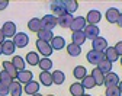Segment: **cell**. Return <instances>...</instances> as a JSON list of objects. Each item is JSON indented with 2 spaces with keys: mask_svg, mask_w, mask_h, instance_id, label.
<instances>
[{
  "mask_svg": "<svg viewBox=\"0 0 122 96\" xmlns=\"http://www.w3.org/2000/svg\"><path fill=\"white\" fill-rule=\"evenodd\" d=\"M105 96H121V92H119L118 86H111V87H106Z\"/></svg>",
  "mask_w": 122,
  "mask_h": 96,
  "instance_id": "8d00e7d4",
  "label": "cell"
},
{
  "mask_svg": "<svg viewBox=\"0 0 122 96\" xmlns=\"http://www.w3.org/2000/svg\"><path fill=\"white\" fill-rule=\"evenodd\" d=\"M51 12L55 18H60V16H63L67 13L66 10V5H64V0H55V2H51Z\"/></svg>",
  "mask_w": 122,
  "mask_h": 96,
  "instance_id": "7a4b0ae2",
  "label": "cell"
},
{
  "mask_svg": "<svg viewBox=\"0 0 122 96\" xmlns=\"http://www.w3.org/2000/svg\"><path fill=\"white\" fill-rule=\"evenodd\" d=\"M38 66H39L41 71H50L52 69V61H51V58H41Z\"/></svg>",
  "mask_w": 122,
  "mask_h": 96,
  "instance_id": "836d02e7",
  "label": "cell"
},
{
  "mask_svg": "<svg viewBox=\"0 0 122 96\" xmlns=\"http://www.w3.org/2000/svg\"><path fill=\"white\" fill-rule=\"evenodd\" d=\"M73 19H74V16H73V15L66 13V15H63V16H60V18H57V25L61 26L63 29H70Z\"/></svg>",
  "mask_w": 122,
  "mask_h": 96,
  "instance_id": "30bf717a",
  "label": "cell"
},
{
  "mask_svg": "<svg viewBox=\"0 0 122 96\" xmlns=\"http://www.w3.org/2000/svg\"><path fill=\"white\" fill-rule=\"evenodd\" d=\"M116 25H118L119 28H122V13L119 15V18H118V22H116Z\"/></svg>",
  "mask_w": 122,
  "mask_h": 96,
  "instance_id": "b9f144b4",
  "label": "cell"
},
{
  "mask_svg": "<svg viewBox=\"0 0 122 96\" xmlns=\"http://www.w3.org/2000/svg\"><path fill=\"white\" fill-rule=\"evenodd\" d=\"M103 55H105V60H106V61H109V63H112V64L119 58V55L116 54V51H115L113 47H108V48H106V50L103 51Z\"/></svg>",
  "mask_w": 122,
  "mask_h": 96,
  "instance_id": "44dd1931",
  "label": "cell"
},
{
  "mask_svg": "<svg viewBox=\"0 0 122 96\" xmlns=\"http://www.w3.org/2000/svg\"><path fill=\"white\" fill-rule=\"evenodd\" d=\"M121 66H122V57H121Z\"/></svg>",
  "mask_w": 122,
  "mask_h": 96,
  "instance_id": "7dc6e473",
  "label": "cell"
},
{
  "mask_svg": "<svg viewBox=\"0 0 122 96\" xmlns=\"http://www.w3.org/2000/svg\"><path fill=\"white\" fill-rule=\"evenodd\" d=\"M119 76L116 73H108V74H105V79H103V85L106 87H111V86H118L119 85Z\"/></svg>",
  "mask_w": 122,
  "mask_h": 96,
  "instance_id": "8fae6325",
  "label": "cell"
},
{
  "mask_svg": "<svg viewBox=\"0 0 122 96\" xmlns=\"http://www.w3.org/2000/svg\"><path fill=\"white\" fill-rule=\"evenodd\" d=\"M102 21V13L99 10H89L87 16H86V22L87 25H97L99 22Z\"/></svg>",
  "mask_w": 122,
  "mask_h": 96,
  "instance_id": "9c48e42d",
  "label": "cell"
},
{
  "mask_svg": "<svg viewBox=\"0 0 122 96\" xmlns=\"http://www.w3.org/2000/svg\"><path fill=\"white\" fill-rule=\"evenodd\" d=\"M2 31H3V34H5L6 39H12L15 35L18 34V31H16V25H15V22H12V21L5 22V23H3V26H2Z\"/></svg>",
  "mask_w": 122,
  "mask_h": 96,
  "instance_id": "3957f363",
  "label": "cell"
},
{
  "mask_svg": "<svg viewBox=\"0 0 122 96\" xmlns=\"http://www.w3.org/2000/svg\"><path fill=\"white\" fill-rule=\"evenodd\" d=\"M41 23H42V29L52 31L57 26V18L54 15H45L44 18L41 19Z\"/></svg>",
  "mask_w": 122,
  "mask_h": 96,
  "instance_id": "8992f818",
  "label": "cell"
},
{
  "mask_svg": "<svg viewBox=\"0 0 122 96\" xmlns=\"http://www.w3.org/2000/svg\"><path fill=\"white\" fill-rule=\"evenodd\" d=\"M70 93H71V96H83L84 95V87L81 86L80 82H76L70 86Z\"/></svg>",
  "mask_w": 122,
  "mask_h": 96,
  "instance_id": "83f0119b",
  "label": "cell"
},
{
  "mask_svg": "<svg viewBox=\"0 0 122 96\" xmlns=\"http://www.w3.org/2000/svg\"><path fill=\"white\" fill-rule=\"evenodd\" d=\"M2 64H3V70H5V71H6V73L13 79V80L18 77V73H19V71H18V70H16V67H15L13 64H12V61H7V60H6V61H3Z\"/></svg>",
  "mask_w": 122,
  "mask_h": 96,
  "instance_id": "e0dca14e",
  "label": "cell"
},
{
  "mask_svg": "<svg viewBox=\"0 0 122 96\" xmlns=\"http://www.w3.org/2000/svg\"><path fill=\"white\" fill-rule=\"evenodd\" d=\"M12 64H13L15 67H16L18 71L26 70V69H25V67H26V61H25V58H22L20 55H13V58H12Z\"/></svg>",
  "mask_w": 122,
  "mask_h": 96,
  "instance_id": "d4e9b609",
  "label": "cell"
},
{
  "mask_svg": "<svg viewBox=\"0 0 122 96\" xmlns=\"http://www.w3.org/2000/svg\"><path fill=\"white\" fill-rule=\"evenodd\" d=\"M3 53H2V44H0V55H2Z\"/></svg>",
  "mask_w": 122,
  "mask_h": 96,
  "instance_id": "f6af8a7d",
  "label": "cell"
},
{
  "mask_svg": "<svg viewBox=\"0 0 122 96\" xmlns=\"http://www.w3.org/2000/svg\"><path fill=\"white\" fill-rule=\"evenodd\" d=\"M80 83H81V86L84 87V90H86V89H93V87H96V82H95V79L92 77V76H89V74L81 80Z\"/></svg>",
  "mask_w": 122,
  "mask_h": 96,
  "instance_id": "1f68e13d",
  "label": "cell"
},
{
  "mask_svg": "<svg viewBox=\"0 0 122 96\" xmlns=\"http://www.w3.org/2000/svg\"><path fill=\"white\" fill-rule=\"evenodd\" d=\"M32 77H34L32 71H29V70H22V71L18 73L16 80H18L20 85H26V83H29V82H32V80H34Z\"/></svg>",
  "mask_w": 122,
  "mask_h": 96,
  "instance_id": "5bb4252c",
  "label": "cell"
},
{
  "mask_svg": "<svg viewBox=\"0 0 122 96\" xmlns=\"http://www.w3.org/2000/svg\"><path fill=\"white\" fill-rule=\"evenodd\" d=\"M23 92H25L26 95H29V96H32V95L38 93V92H39V83L35 82V80H32V82L26 83L25 87H23Z\"/></svg>",
  "mask_w": 122,
  "mask_h": 96,
  "instance_id": "ffe728a7",
  "label": "cell"
},
{
  "mask_svg": "<svg viewBox=\"0 0 122 96\" xmlns=\"http://www.w3.org/2000/svg\"><path fill=\"white\" fill-rule=\"evenodd\" d=\"M113 48H115L116 54H118L119 57H122V41H118V42H116V45H115Z\"/></svg>",
  "mask_w": 122,
  "mask_h": 96,
  "instance_id": "f35d334b",
  "label": "cell"
},
{
  "mask_svg": "<svg viewBox=\"0 0 122 96\" xmlns=\"http://www.w3.org/2000/svg\"><path fill=\"white\" fill-rule=\"evenodd\" d=\"M103 74H108V73H111L112 71V63H109V61H106V60H103V61H100L97 66H96Z\"/></svg>",
  "mask_w": 122,
  "mask_h": 96,
  "instance_id": "e575fe53",
  "label": "cell"
},
{
  "mask_svg": "<svg viewBox=\"0 0 122 96\" xmlns=\"http://www.w3.org/2000/svg\"><path fill=\"white\" fill-rule=\"evenodd\" d=\"M12 82H13V79H12L5 70H3V71H0V83H3V85H6V86H10Z\"/></svg>",
  "mask_w": 122,
  "mask_h": 96,
  "instance_id": "d590c367",
  "label": "cell"
},
{
  "mask_svg": "<svg viewBox=\"0 0 122 96\" xmlns=\"http://www.w3.org/2000/svg\"><path fill=\"white\" fill-rule=\"evenodd\" d=\"M67 54L70 55V57H79L80 54H81V47H79V45H76V44H68L67 45Z\"/></svg>",
  "mask_w": 122,
  "mask_h": 96,
  "instance_id": "4dcf8cb0",
  "label": "cell"
},
{
  "mask_svg": "<svg viewBox=\"0 0 122 96\" xmlns=\"http://www.w3.org/2000/svg\"><path fill=\"white\" fill-rule=\"evenodd\" d=\"M83 96H92V95H86V93H84V95H83Z\"/></svg>",
  "mask_w": 122,
  "mask_h": 96,
  "instance_id": "bcb514c9",
  "label": "cell"
},
{
  "mask_svg": "<svg viewBox=\"0 0 122 96\" xmlns=\"http://www.w3.org/2000/svg\"><path fill=\"white\" fill-rule=\"evenodd\" d=\"M86 60L90 64H93V66H97L100 61L105 60V55H103V53H99V51H95V50H89V53L86 54Z\"/></svg>",
  "mask_w": 122,
  "mask_h": 96,
  "instance_id": "5b68a950",
  "label": "cell"
},
{
  "mask_svg": "<svg viewBox=\"0 0 122 96\" xmlns=\"http://www.w3.org/2000/svg\"><path fill=\"white\" fill-rule=\"evenodd\" d=\"M12 41H13V44H15L16 48H25L29 44V37L25 34V32H18V34L12 38Z\"/></svg>",
  "mask_w": 122,
  "mask_h": 96,
  "instance_id": "277c9868",
  "label": "cell"
},
{
  "mask_svg": "<svg viewBox=\"0 0 122 96\" xmlns=\"http://www.w3.org/2000/svg\"><path fill=\"white\" fill-rule=\"evenodd\" d=\"M119 15H121V12L116 7H109L108 10H106V13H105V18H106V21H108L109 23H116Z\"/></svg>",
  "mask_w": 122,
  "mask_h": 96,
  "instance_id": "4fadbf2b",
  "label": "cell"
},
{
  "mask_svg": "<svg viewBox=\"0 0 122 96\" xmlns=\"http://www.w3.org/2000/svg\"><path fill=\"white\" fill-rule=\"evenodd\" d=\"M73 76L77 79V80H83L86 76H87V70L84 66H76L74 70H73Z\"/></svg>",
  "mask_w": 122,
  "mask_h": 96,
  "instance_id": "f546056e",
  "label": "cell"
},
{
  "mask_svg": "<svg viewBox=\"0 0 122 96\" xmlns=\"http://www.w3.org/2000/svg\"><path fill=\"white\" fill-rule=\"evenodd\" d=\"M39 54L38 53H34V51H30V53H28L26 54V58H25V61H26V64H29V66H38L39 64Z\"/></svg>",
  "mask_w": 122,
  "mask_h": 96,
  "instance_id": "4316f807",
  "label": "cell"
},
{
  "mask_svg": "<svg viewBox=\"0 0 122 96\" xmlns=\"http://www.w3.org/2000/svg\"><path fill=\"white\" fill-rule=\"evenodd\" d=\"M7 6H9V2H7V0H0V10H5Z\"/></svg>",
  "mask_w": 122,
  "mask_h": 96,
  "instance_id": "ab89813d",
  "label": "cell"
},
{
  "mask_svg": "<svg viewBox=\"0 0 122 96\" xmlns=\"http://www.w3.org/2000/svg\"><path fill=\"white\" fill-rule=\"evenodd\" d=\"M87 22H86V18H83V16H77V18H74L73 22H71V26L70 29L73 32H77V31H83L86 28Z\"/></svg>",
  "mask_w": 122,
  "mask_h": 96,
  "instance_id": "7c38bea8",
  "label": "cell"
},
{
  "mask_svg": "<svg viewBox=\"0 0 122 96\" xmlns=\"http://www.w3.org/2000/svg\"><path fill=\"white\" fill-rule=\"evenodd\" d=\"M100 96H102V95H100Z\"/></svg>",
  "mask_w": 122,
  "mask_h": 96,
  "instance_id": "681fc988",
  "label": "cell"
},
{
  "mask_svg": "<svg viewBox=\"0 0 122 96\" xmlns=\"http://www.w3.org/2000/svg\"><path fill=\"white\" fill-rule=\"evenodd\" d=\"M39 83L44 85L45 87L52 86V85H54V83H52V74H51L50 71H41V73H39Z\"/></svg>",
  "mask_w": 122,
  "mask_h": 96,
  "instance_id": "ac0fdd59",
  "label": "cell"
},
{
  "mask_svg": "<svg viewBox=\"0 0 122 96\" xmlns=\"http://www.w3.org/2000/svg\"><path fill=\"white\" fill-rule=\"evenodd\" d=\"M35 45H36V51H38V54H41L42 58H50V55L54 53L52 48H51V45H50V42H44V41L36 39Z\"/></svg>",
  "mask_w": 122,
  "mask_h": 96,
  "instance_id": "6da1fadb",
  "label": "cell"
},
{
  "mask_svg": "<svg viewBox=\"0 0 122 96\" xmlns=\"http://www.w3.org/2000/svg\"><path fill=\"white\" fill-rule=\"evenodd\" d=\"M47 96H54V95H47Z\"/></svg>",
  "mask_w": 122,
  "mask_h": 96,
  "instance_id": "c3c4849f",
  "label": "cell"
},
{
  "mask_svg": "<svg viewBox=\"0 0 122 96\" xmlns=\"http://www.w3.org/2000/svg\"><path fill=\"white\" fill-rule=\"evenodd\" d=\"M83 32H84V35H86V39L93 41L95 38H97V37H99L100 29H99V26H97V25H86V28L83 29Z\"/></svg>",
  "mask_w": 122,
  "mask_h": 96,
  "instance_id": "52a82bcc",
  "label": "cell"
},
{
  "mask_svg": "<svg viewBox=\"0 0 122 96\" xmlns=\"http://www.w3.org/2000/svg\"><path fill=\"white\" fill-rule=\"evenodd\" d=\"M50 45H51V48H52V51H60V50H63V48L66 47V39H64L63 37L57 35V37H54V38L51 39Z\"/></svg>",
  "mask_w": 122,
  "mask_h": 96,
  "instance_id": "9a60e30c",
  "label": "cell"
},
{
  "mask_svg": "<svg viewBox=\"0 0 122 96\" xmlns=\"http://www.w3.org/2000/svg\"><path fill=\"white\" fill-rule=\"evenodd\" d=\"M90 76L95 79V82H96V86H102L103 85V79H105V74L97 69V67H95L93 70H92V73H90Z\"/></svg>",
  "mask_w": 122,
  "mask_h": 96,
  "instance_id": "f1b7e54d",
  "label": "cell"
},
{
  "mask_svg": "<svg viewBox=\"0 0 122 96\" xmlns=\"http://www.w3.org/2000/svg\"><path fill=\"white\" fill-rule=\"evenodd\" d=\"M15 50H16V47H15V44H13L12 39H6L2 44V53L5 55H13L15 54Z\"/></svg>",
  "mask_w": 122,
  "mask_h": 96,
  "instance_id": "d6986e66",
  "label": "cell"
},
{
  "mask_svg": "<svg viewBox=\"0 0 122 96\" xmlns=\"http://www.w3.org/2000/svg\"><path fill=\"white\" fill-rule=\"evenodd\" d=\"M22 93H23L22 85L18 82V80H13L12 85L9 86V95L10 96H22Z\"/></svg>",
  "mask_w": 122,
  "mask_h": 96,
  "instance_id": "2e32d148",
  "label": "cell"
},
{
  "mask_svg": "<svg viewBox=\"0 0 122 96\" xmlns=\"http://www.w3.org/2000/svg\"><path fill=\"white\" fill-rule=\"evenodd\" d=\"M5 41H6V37H5V34H3L2 28H0V44H3Z\"/></svg>",
  "mask_w": 122,
  "mask_h": 96,
  "instance_id": "60d3db41",
  "label": "cell"
},
{
  "mask_svg": "<svg viewBox=\"0 0 122 96\" xmlns=\"http://www.w3.org/2000/svg\"><path fill=\"white\" fill-rule=\"evenodd\" d=\"M108 47H109L108 45V41H106L103 37H97V38H95L93 41H92V50H95V51L103 53Z\"/></svg>",
  "mask_w": 122,
  "mask_h": 96,
  "instance_id": "ba28073f",
  "label": "cell"
},
{
  "mask_svg": "<svg viewBox=\"0 0 122 96\" xmlns=\"http://www.w3.org/2000/svg\"><path fill=\"white\" fill-rule=\"evenodd\" d=\"M118 89H119V92H121V95H122V80H121L119 85H118Z\"/></svg>",
  "mask_w": 122,
  "mask_h": 96,
  "instance_id": "7bdbcfd3",
  "label": "cell"
},
{
  "mask_svg": "<svg viewBox=\"0 0 122 96\" xmlns=\"http://www.w3.org/2000/svg\"><path fill=\"white\" fill-rule=\"evenodd\" d=\"M36 35H38V39L44 41V42H51V39L54 38L52 31H48V29H41Z\"/></svg>",
  "mask_w": 122,
  "mask_h": 96,
  "instance_id": "484cf974",
  "label": "cell"
},
{
  "mask_svg": "<svg viewBox=\"0 0 122 96\" xmlns=\"http://www.w3.org/2000/svg\"><path fill=\"white\" fill-rule=\"evenodd\" d=\"M32 96H44V95H39V93H35V95H32Z\"/></svg>",
  "mask_w": 122,
  "mask_h": 96,
  "instance_id": "ee69618b",
  "label": "cell"
},
{
  "mask_svg": "<svg viewBox=\"0 0 122 96\" xmlns=\"http://www.w3.org/2000/svg\"><path fill=\"white\" fill-rule=\"evenodd\" d=\"M64 5H66L67 13H70V15H73L76 10L79 9V3L76 2V0H64Z\"/></svg>",
  "mask_w": 122,
  "mask_h": 96,
  "instance_id": "d6a6232c",
  "label": "cell"
},
{
  "mask_svg": "<svg viewBox=\"0 0 122 96\" xmlns=\"http://www.w3.org/2000/svg\"><path fill=\"white\" fill-rule=\"evenodd\" d=\"M28 29H29L30 32H35V34H38V32L42 29L41 19H39V18H32V19L28 22Z\"/></svg>",
  "mask_w": 122,
  "mask_h": 96,
  "instance_id": "603a6c76",
  "label": "cell"
},
{
  "mask_svg": "<svg viewBox=\"0 0 122 96\" xmlns=\"http://www.w3.org/2000/svg\"><path fill=\"white\" fill-rule=\"evenodd\" d=\"M9 95V86L0 83V96H7Z\"/></svg>",
  "mask_w": 122,
  "mask_h": 96,
  "instance_id": "74e56055",
  "label": "cell"
},
{
  "mask_svg": "<svg viewBox=\"0 0 122 96\" xmlns=\"http://www.w3.org/2000/svg\"><path fill=\"white\" fill-rule=\"evenodd\" d=\"M51 74H52V83H54V85L60 86V85H63V83L66 82V74H64V71L55 70V71H52Z\"/></svg>",
  "mask_w": 122,
  "mask_h": 96,
  "instance_id": "cb8c5ba5",
  "label": "cell"
},
{
  "mask_svg": "<svg viewBox=\"0 0 122 96\" xmlns=\"http://www.w3.org/2000/svg\"><path fill=\"white\" fill-rule=\"evenodd\" d=\"M71 41H73V44L81 47V45L86 42V35H84V32H83V31L73 32V35H71Z\"/></svg>",
  "mask_w": 122,
  "mask_h": 96,
  "instance_id": "7402d4cb",
  "label": "cell"
}]
</instances>
